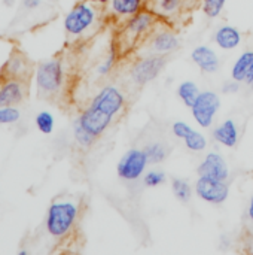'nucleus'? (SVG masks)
<instances>
[{"mask_svg": "<svg viewBox=\"0 0 253 255\" xmlns=\"http://www.w3.org/2000/svg\"><path fill=\"white\" fill-rule=\"evenodd\" d=\"M125 106L127 96L124 90L115 84H106L92 96L75 121H78L92 137L98 139L122 115Z\"/></svg>", "mask_w": 253, "mask_h": 255, "instance_id": "f257e3e1", "label": "nucleus"}, {"mask_svg": "<svg viewBox=\"0 0 253 255\" xmlns=\"http://www.w3.org/2000/svg\"><path fill=\"white\" fill-rule=\"evenodd\" d=\"M107 22L104 9L88 0L75 3L63 18V28L69 39L84 40L98 31V28Z\"/></svg>", "mask_w": 253, "mask_h": 255, "instance_id": "f03ea898", "label": "nucleus"}, {"mask_svg": "<svg viewBox=\"0 0 253 255\" xmlns=\"http://www.w3.org/2000/svg\"><path fill=\"white\" fill-rule=\"evenodd\" d=\"M160 22L161 21L158 16L146 7L128 19L116 24L113 40L116 42L122 57L136 52Z\"/></svg>", "mask_w": 253, "mask_h": 255, "instance_id": "7ed1b4c3", "label": "nucleus"}, {"mask_svg": "<svg viewBox=\"0 0 253 255\" xmlns=\"http://www.w3.org/2000/svg\"><path fill=\"white\" fill-rule=\"evenodd\" d=\"M79 218L81 202L75 197H58L51 202L46 211L45 230L51 238L63 241L75 232Z\"/></svg>", "mask_w": 253, "mask_h": 255, "instance_id": "20e7f679", "label": "nucleus"}, {"mask_svg": "<svg viewBox=\"0 0 253 255\" xmlns=\"http://www.w3.org/2000/svg\"><path fill=\"white\" fill-rule=\"evenodd\" d=\"M67 81V70L64 60L61 57H54L37 64L34 70V84L36 90L43 97L58 96Z\"/></svg>", "mask_w": 253, "mask_h": 255, "instance_id": "39448f33", "label": "nucleus"}, {"mask_svg": "<svg viewBox=\"0 0 253 255\" xmlns=\"http://www.w3.org/2000/svg\"><path fill=\"white\" fill-rule=\"evenodd\" d=\"M167 66V57L160 54H139V57L130 66V81L136 87H145L164 72Z\"/></svg>", "mask_w": 253, "mask_h": 255, "instance_id": "423d86ee", "label": "nucleus"}, {"mask_svg": "<svg viewBox=\"0 0 253 255\" xmlns=\"http://www.w3.org/2000/svg\"><path fill=\"white\" fill-rule=\"evenodd\" d=\"M179 46H180V37L176 27L166 22H160L137 51H145L140 54H160L167 57L174 51H177Z\"/></svg>", "mask_w": 253, "mask_h": 255, "instance_id": "0eeeda50", "label": "nucleus"}, {"mask_svg": "<svg viewBox=\"0 0 253 255\" xmlns=\"http://www.w3.org/2000/svg\"><path fill=\"white\" fill-rule=\"evenodd\" d=\"M221 106H222V100L216 91L201 90L200 96L197 97V100L194 102V105L189 109H191L194 123L200 128L209 130L215 126L216 118L221 111Z\"/></svg>", "mask_w": 253, "mask_h": 255, "instance_id": "6e6552de", "label": "nucleus"}, {"mask_svg": "<svg viewBox=\"0 0 253 255\" xmlns=\"http://www.w3.org/2000/svg\"><path fill=\"white\" fill-rule=\"evenodd\" d=\"M151 166L148 155L143 148L128 149L116 163V175L125 182H136L143 178L148 167Z\"/></svg>", "mask_w": 253, "mask_h": 255, "instance_id": "1a4fd4ad", "label": "nucleus"}, {"mask_svg": "<svg viewBox=\"0 0 253 255\" xmlns=\"http://www.w3.org/2000/svg\"><path fill=\"white\" fill-rule=\"evenodd\" d=\"M231 188L228 181H218L212 178L198 176L194 182V194L204 203L221 206L230 197Z\"/></svg>", "mask_w": 253, "mask_h": 255, "instance_id": "9d476101", "label": "nucleus"}, {"mask_svg": "<svg viewBox=\"0 0 253 255\" xmlns=\"http://www.w3.org/2000/svg\"><path fill=\"white\" fill-rule=\"evenodd\" d=\"M146 7L154 12L161 22L177 27L189 13V7L183 0H148Z\"/></svg>", "mask_w": 253, "mask_h": 255, "instance_id": "9b49d317", "label": "nucleus"}, {"mask_svg": "<svg viewBox=\"0 0 253 255\" xmlns=\"http://www.w3.org/2000/svg\"><path fill=\"white\" fill-rule=\"evenodd\" d=\"M197 175L218 181L230 179V166L219 151H207L197 166Z\"/></svg>", "mask_w": 253, "mask_h": 255, "instance_id": "f8f14e48", "label": "nucleus"}, {"mask_svg": "<svg viewBox=\"0 0 253 255\" xmlns=\"http://www.w3.org/2000/svg\"><path fill=\"white\" fill-rule=\"evenodd\" d=\"M27 96V79L0 75V108H18Z\"/></svg>", "mask_w": 253, "mask_h": 255, "instance_id": "ddd939ff", "label": "nucleus"}, {"mask_svg": "<svg viewBox=\"0 0 253 255\" xmlns=\"http://www.w3.org/2000/svg\"><path fill=\"white\" fill-rule=\"evenodd\" d=\"M148 0H110L103 9L107 18V22L119 24L130 16L139 13L140 10L146 9Z\"/></svg>", "mask_w": 253, "mask_h": 255, "instance_id": "4468645a", "label": "nucleus"}, {"mask_svg": "<svg viewBox=\"0 0 253 255\" xmlns=\"http://www.w3.org/2000/svg\"><path fill=\"white\" fill-rule=\"evenodd\" d=\"M191 60L200 69V72L206 75H213L221 69V57L210 45H197L191 51Z\"/></svg>", "mask_w": 253, "mask_h": 255, "instance_id": "2eb2a0df", "label": "nucleus"}, {"mask_svg": "<svg viewBox=\"0 0 253 255\" xmlns=\"http://www.w3.org/2000/svg\"><path fill=\"white\" fill-rule=\"evenodd\" d=\"M212 139L224 148H236L240 142V128L236 120L225 118L212 127Z\"/></svg>", "mask_w": 253, "mask_h": 255, "instance_id": "dca6fc26", "label": "nucleus"}, {"mask_svg": "<svg viewBox=\"0 0 253 255\" xmlns=\"http://www.w3.org/2000/svg\"><path fill=\"white\" fill-rule=\"evenodd\" d=\"M242 40H243L242 31L231 24H222L213 33V43L221 51H234L240 46Z\"/></svg>", "mask_w": 253, "mask_h": 255, "instance_id": "f3484780", "label": "nucleus"}, {"mask_svg": "<svg viewBox=\"0 0 253 255\" xmlns=\"http://www.w3.org/2000/svg\"><path fill=\"white\" fill-rule=\"evenodd\" d=\"M30 64L25 55L19 51H15L9 55V58L4 61V64L0 69L1 76L7 78H19V79H27L30 75Z\"/></svg>", "mask_w": 253, "mask_h": 255, "instance_id": "a211bd4d", "label": "nucleus"}, {"mask_svg": "<svg viewBox=\"0 0 253 255\" xmlns=\"http://www.w3.org/2000/svg\"><path fill=\"white\" fill-rule=\"evenodd\" d=\"M253 64V51L252 49H246L243 51L233 63L231 70H230V78H233L234 81L240 82V84H246L251 69Z\"/></svg>", "mask_w": 253, "mask_h": 255, "instance_id": "6ab92c4d", "label": "nucleus"}, {"mask_svg": "<svg viewBox=\"0 0 253 255\" xmlns=\"http://www.w3.org/2000/svg\"><path fill=\"white\" fill-rule=\"evenodd\" d=\"M122 58V54H121V51H119V48H118V45H116V42L112 39V42H110V46H109V51H107V54H106V57L95 66V73L100 76V78H106V76H109L112 72H113V69L118 66V61Z\"/></svg>", "mask_w": 253, "mask_h": 255, "instance_id": "aec40b11", "label": "nucleus"}, {"mask_svg": "<svg viewBox=\"0 0 253 255\" xmlns=\"http://www.w3.org/2000/svg\"><path fill=\"white\" fill-rule=\"evenodd\" d=\"M200 93H201V88L198 87L195 81H191V79H185L176 87V94L186 108H191L194 105Z\"/></svg>", "mask_w": 253, "mask_h": 255, "instance_id": "412c9836", "label": "nucleus"}, {"mask_svg": "<svg viewBox=\"0 0 253 255\" xmlns=\"http://www.w3.org/2000/svg\"><path fill=\"white\" fill-rule=\"evenodd\" d=\"M170 188L174 196V199L180 203H189L192 199L194 187L191 182L185 178H173L170 181Z\"/></svg>", "mask_w": 253, "mask_h": 255, "instance_id": "4be33fe9", "label": "nucleus"}, {"mask_svg": "<svg viewBox=\"0 0 253 255\" xmlns=\"http://www.w3.org/2000/svg\"><path fill=\"white\" fill-rule=\"evenodd\" d=\"M182 142H183L185 148H186L189 152H192V154H201V152H204V151L207 149V146H209V139H207V136H206L201 130H197V128H194Z\"/></svg>", "mask_w": 253, "mask_h": 255, "instance_id": "5701e85b", "label": "nucleus"}, {"mask_svg": "<svg viewBox=\"0 0 253 255\" xmlns=\"http://www.w3.org/2000/svg\"><path fill=\"white\" fill-rule=\"evenodd\" d=\"M145 152L148 155V160L152 166H157V164H161L166 161L167 155H169V149L164 143L161 142H151L148 143L145 148Z\"/></svg>", "mask_w": 253, "mask_h": 255, "instance_id": "b1692460", "label": "nucleus"}, {"mask_svg": "<svg viewBox=\"0 0 253 255\" xmlns=\"http://www.w3.org/2000/svg\"><path fill=\"white\" fill-rule=\"evenodd\" d=\"M72 133H73V139L76 142L78 146L84 148V149H88L91 148L94 143H95V137H92L78 121L73 120V124H72Z\"/></svg>", "mask_w": 253, "mask_h": 255, "instance_id": "393cba45", "label": "nucleus"}, {"mask_svg": "<svg viewBox=\"0 0 253 255\" xmlns=\"http://www.w3.org/2000/svg\"><path fill=\"white\" fill-rule=\"evenodd\" d=\"M227 0H201L200 9L209 19H216L222 15Z\"/></svg>", "mask_w": 253, "mask_h": 255, "instance_id": "a878e982", "label": "nucleus"}, {"mask_svg": "<svg viewBox=\"0 0 253 255\" xmlns=\"http://www.w3.org/2000/svg\"><path fill=\"white\" fill-rule=\"evenodd\" d=\"M34 124L42 134H51L55 128V118L49 111H40L34 118Z\"/></svg>", "mask_w": 253, "mask_h": 255, "instance_id": "bb28decb", "label": "nucleus"}, {"mask_svg": "<svg viewBox=\"0 0 253 255\" xmlns=\"http://www.w3.org/2000/svg\"><path fill=\"white\" fill-rule=\"evenodd\" d=\"M166 181H167V175L161 169H149V170H146V173L142 178L143 187H146V188H158V187L164 185Z\"/></svg>", "mask_w": 253, "mask_h": 255, "instance_id": "cd10ccee", "label": "nucleus"}, {"mask_svg": "<svg viewBox=\"0 0 253 255\" xmlns=\"http://www.w3.org/2000/svg\"><path fill=\"white\" fill-rule=\"evenodd\" d=\"M192 130H194V127L189 123L183 121V120H177V121H174L171 124V133L179 140H183Z\"/></svg>", "mask_w": 253, "mask_h": 255, "instance_id": "c85d7f7f", "label": "nucleus"}, {"mask_svg": "<svg viewBox=\"0 0 253 255\" xmlns=\"http://www.w3.org/2000/svg\"><path fill=\"white\" fill-rule=\"evenodd\" d=\"M21 112L18 108H0V126L4 124H15L19 121Z\"/></svg>", "mask_w": 253, "mask_h": 255, "instance_id": "c756f323", "label": "nucleus"}, {"mask_svg": "<svg viewBox=\"0 0 253 255\" xmlns=\"http://www.w3.org/2000/svg\"><path fill=\"white\" fill-rule=\"evenodd\" d=\"M239 90H240V82L234 81L233 78L225 81L221 87V91L224 94H236V93H239Z\"/></svg>", "mask_w": 253, "mask_h": 255, "instance_id": "7c9ffc66", "label": "nucleus"}, {"mask_svg": "<svg viewBox=\"0 0 253 255\" xmlns=\"http://www.w3.org/2000/svg\"><path fill=\"white\" fill-rule=\"evenodd\" d=\"M21 4L25 10H36L42 6V0H21Z\"/></svg>", "mask_w": 253, "mask_h": 255, "instance_id": "2f4dec72", "label": "nucleus"}, {"mask_svg": "<svg viewBox=\"0 0 253 255\" xmlns=\"http://www.w3.org/2000/svg\"><path fill=\"white\" fill-rule=\"evenodd\" d=\"M248 218H249V221L253 223V194L251 196V199H249V205H248Z\"/></svg>", "mask_w": 253, "mask_h": 255, "instance_id": "473e14b6", "label": "nucleus"}, {"mask_svg": "<svg viewBox=\"0 0 253 255\" xmlns=\"http://www.w3.org/2000/svg\"><path fill=\"white\" fill-rule=\"evenodd\" d=\"M183 1L186 3V6H188L189 9L197 7V6H200V3H201V0H183Z\"/></svg>", "mask_w": 253, "mask_h": 255, "instance_id": "72a5a7b5", "label": "nucleus"}, {"mask_svg": "<svg viewBox=\"0 0 253 255\" xmlns=\"http://www.w3.org/2000/svg\"><path fill=\"white\" fill-rule=\"evenodd\" d=\"M88 1H91V3H94V4H97V6H101V7H104L110 0H88Z\"/></svg>", "mask_w": 253, "mask_h": 255, "instance_id": "f704fd0d", "label": "nucleus"}, {"mask_svg": "<svg viewBox=\"0 0 253 255\" xmlns=\"http://www.w3.org/2000/svg\"><path fill=\"white\" fill-rule=\"evenodd\" d=\"M252 79H253V64H252V69H251V73H249V78H248V81H246V84H249Z\"/></svg>", "mask_w": 253, "mask_h": 255, "instance_id": "c9c22d12", "label": "nucleus"}, {"mask_svg": "<svg viewBox=\"0 0 253 255\" xmlns=\"http://www.w3.org/2000/svg\"><path fill=\"white\" fill-rule=\"evenodd\" d=\"M3 1H4V4H6V6H12L15 0H3Z\"/></svg>", "mask_w": 253, "mask_h": 255, "instance_id": "e433bc0d", "label": "nucleus"}, {"mask_svg": "<svg viewBox=\"0 0 253 255\" xmlns=\"http://www.w3.org/2000/svg\"><path fill=\"white\" fill-rule=\"evenodd\" d=\"M28 254V251H27V250H19V251H18V255H27Z\"/></svg>", "mask_w": 253, "mask_h": 255, "instance_id": "4c0bfd02", "label": "nucleus"}, {"mask_svg": "<svg viewBox=\"0 0 253 255\" xmlns=\"http://www.w3.org/2000/svg\"><path fill=\"white\" fill-rule=\"evenodd\" d=\"M248 85L251 87V90H252V91H253V79H252V81H251V82H249V84H248Z\"/></svg>", "mask_w": 253, "mask_h": 255, "instance_id": "58836bf2", "label": "nucleus"}]
</instances>
